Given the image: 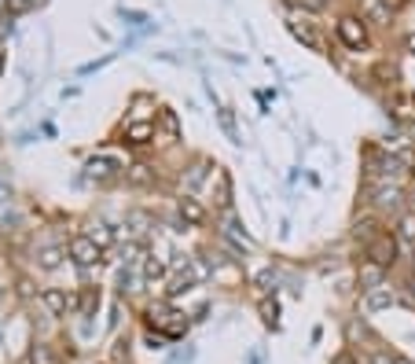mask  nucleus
<instances>
[{"label":"nucleus","instance_id":"obj_16","mask_svg":"<svg viewBox=\"0 0 415 364\" xmlns=\"http://www.w3.org/2000/svg\"><path fill=\"white\" fill-rule=\"evenodd\" d=\"M88 239H92L96 246H107L114 236H111V228H107V225H92V232H88Z\"/></svg>","mask_w":415,"mask_h":364},{"label":"nucleus","instance_id":"obj_21","mask_svg":"<svg viewBox=\"0 0 415 364\" xmlns=\"http://www.w3.org/2000/svg\"><path fill=\"white\" fill-rule=\"evenodd\" d=\"M220 125H225V133L239 144V133H236V122H231V111H220Z\"/></svg>","mask_w":415,"mask_h":364},{"label":"nucleus","instance_id":"obj_23","mask_svg":"<svg viewBox=\"0 0 415 364\" xmlns=\"http://www.w3.org/2000/svg\"><path fill=\"white\" fill-rule=\"evenodd\" d=\"M162 125H165V129H170V133H173V136L180 133V125H177V114H173V111H162Z\"/></svg>","mask_w":415,"mask_h":364},{"label":"nucleus","instance_id":"obj_2","mask_svg":"<svg viewBox=\"0 0 415 364\" xmlns=\"http://www.w3.org/2000/svg\"><path fill=\"white\" fill-rule=\"evenodd\" d=\"M393 258H397V243L390 239V236H375L371 243H368V262H375V265H393Z\"/></svg>","mask_w":415,"mask_h":364},{"label":"nucleus","instance_id":"obj_28","mask_svg":"<svg viewBox=\"0 0 415 364\" xmlns=\"http://www.w3.org/2000/svg\"><path fill=\"white\" fill-rule=\"evenodd\" d=\"M397 364H412V361H405V357H397Z\"/></svg>","mask_w":415,"mask_h":364},{"label":"nucleus","instance_id":"obj_11","mask_svg":"<svg viewBox=\"0 0 415 364\" xmlns=\"http://www.w3.org/2000/svg\"><path fill=\"white\" fill-rule=\"evenodd\" d=\"M180 217L191 221V225H202V221H206V210H202L195 199H180Z\"/></svg>","mask_w":415,"mask_h":364},{"label":"nucleus","instance_id":"obj_14","mask_svg":"<svg viewBox=\"0 0 415 364\" xmlns=\"http://www.w3.org/2000/svg\"><path fill=\"white\" fill-rule=\"evenodd\" d=\"M63 262V251L59 246H48V251H41V269H56Z\"/></svg>","mask_w":415,"mask_h":364},{"label":"nucleus","instance_id":"obj_19","mask_svg":"<svg viewBox=\"0 0 415 364\" xmlns=\"http://www.w3.org/2000/svg\"><path fill=\"white\" fill-rule=\"evenodd\" d=\"M228 195H231L228 173H220V177H217V203H220V206H228Z\"/></svg>","mask_w":415,"mask_h":364},{"label":"nucleus","instance_id":"obj_24","mask_svg":"<svg viewBox=\"0 0 415 364\" xmlns=\"http://www.w3.org/2000/svg\"><path fill=\"white\" fill-rule=\"evenodd\" d=\"M323 4L327 0H302V8H309V11H323Z\"/></svg>","mask_w":415,"mask_h":364},{"label":"nucleus","instance_id":"obj_15","mask_svg":"<svg viewBox=\"0 0 415 364\" xmlns=\"http://www.w3.org/2000/svg\"><path fill=\"white\" fill-rule=\"evenodd\" d=\"M144 276H147V280L165 276V262H158V258H147V262H144Z\"/></svg>","mask_w":415,"mask_h":364},{"label":"nucleus","instance_id":"obj_6","mask_svg":"<svg viewBox=\"0 0 415 364\" xmlns=\"http://www.w3.org/2000/svg\"><path fill=\"white\" fill-rule=\"evenodd\" d=\"M151 136H154V125H151V122H133V125L125 129V140H129V144H147Z\"/></svg>","mask_w":415,"mask_h":364},{"label":"nucleus","instance_id":"obj_8","mask_svg":"<svg viewBox=\"0 0 415 364\" xmlns=\"http://www.w3.org/2000/svg\"><path fill=\"white\" fill-rule=\"evenodd\" d=\"M364 19L386 26L390 22V4H382V0H364Z\"/></svg>","mask_w":415,"mask_h":364},{"label":"nucleus","instance_id":"obj_10","mask_svg":"<svg viewBox=\"0 0 415 364\" xmlns=\"http://www.w3.org/2000/svg\"><path fill=\"white\" fill-rule=\"evenodd\" d=\"M44 306H48L56 317H63V313L70 309V298L63 294V291H56V287H51V291H44Z\"/></svg>","mask_w":415,"mask_h":364},{"label":"nucleus","instance_id":"obj_9","mask_svg":"<svg viewBox=\"0 0 415 364\" xmlns=\"http://www.w3.org/2000/svg\"><path fill=\"white\" fill-rule=\"evenodd\" d=\"M114 173H118V166H114L111 159H92V162H88V177H92V180H107Z\"/></svg>","mask_w":415,"mask_h":364},{"label":"nucleus","instance_id":"obj_5","mask_svg":"<svg viewBox=\"0 0 415 364\" xmlns=\"http://www.w3.org/2000/svg\"><path fill=\"white\" fill-rule=\"evenodd\" d=\"M371 203H375V206H382V210H386V206L393 210V206L400 203V188H390V184L375 188V191H371Z\"/></svg>","mask_w":415,"mask_h":364},{"label":"nucleus","instance_id":"obj_27","mask_svg":"<svg viewBox=\"0 0 415 364\" xmlns=\"http://www.w3.org/2000/svg\"><path fill=\"white\" fill-rule=\"evenodd\" d=\"M334 364H353V354H342V357L334 361Z\"/></svg>","mask_w":415,"mask_h":364},{"label":"nucleus","instance_id":"obj_4","mask_svg":"<svg viewBox=\"0 0 415 364\" xmlns=\"http://www.w3.org/2000/svg\"><path fill=\"white\" fill-rule=\"evenodd\" d=\"M390 306H393V291L386 287V283H382V287H375V291H368V298H364L368 313H379V309H390Z\"/></svg>","mask_w":415,"mask_h":364},{"label":"nucleus","instance_id":"obj_17","mask_svg":"<svg viewBox=\"0 0 415 364\" xmlns=\"http://www.w3.org/2000/svg\"><path fill=\"white\" fill-rule=\"evenodd\" d=\"M261 320L268 324V328H276L279 324V306L276 302H261Z\"/></svg>","mask_w":415,"mask_h":364},{"label":"nucleus","instance_id":"obj_20","mask_svg":"<svg viewBox=\"0 0 415 364\" xmlns=\"http://www.w3.org/2000/svg\"><path fill=\"white\" fill-rule=\"evenodd\" d=\"M129 180H133V184H147V180H151V166H133V170H129Z\"/></svg>","mask_w":415,"mask_h":364},{"label":"nucleus","instance_id":"obj_18","mask_svg":"<svg viewBox=\"0 0 415 364\" xmlns=\"http://www.w3.org/2000/svg\"><path fill=\"white\" fill-rule=\"evenodd\" d=\"M30 357H33V364H56V354H51L48 346H41V342L33 346V354H30Z\"/></svg>","mask_w":415,"mask_h":364},{"label":"nucleus","instance_id":"obj_22","mask_svg":"<svg viewBox=\"0 0 415 364\" xmlns=\"http://www.w3.org/2000/svg\"><path fill=\"white\" fill-rule=\"evenodd\" d=\"M254 283H257L261 291H268V283H276V272H272V269H261V272L254 276Z\"/></svg>","mask_w":415,"mask_h":364},{"label":"nucleus","instance_id":"obj_26","mask_svg":"<svg viewBox=\"0 0 415 364\" xmlns=\"http://www.w3.org/2000/svg\"><path fill=\"white\" fill-rule=\"evenodd\" d=\"M8 8L11 11H26V8H30V0H8Z\"/></svg>","mask_w":415,"mask_h":364},{"label":"nucleus","instance_id":"obj_29","mask_svg":"<svg viewBox=\"0 0 415 364\" xmlns=\"http://www.w3.org/2000/svg\"><path fill=\"white\" fill-rule=\"evenodd\" d=\"M412 56H415V37H412Z\"/></svg>","mask_w":415,"mask_h":364},{"label":"nucleus","instance_id":"obj_7","mask_svg":"<svg viewBox=\"0 0 415 364\" xmlns=\"http://www.w3.org/2000/svg\"><path fill=\"white\" fill-rule=\"evenodd\" d=\"M360 287H364V291H375V287H382V265L368 262L364 269H360Z\"/></svg>","mask_w":415,"mask_h":364},{"label":"nucleus","instance_id":"obj_13","mask_svg":"<svg viewBox=\"0 0 415 364\" xmlns=\"http://www.w3.org/2000/svg\"><path fill=\"white\" fill-rule=\"evenodd\" d=\"M397 232H400V239H408V243H415V214H405V217H400V225H397Z\"/></svg>","mask_w":415,"mask_h":364},{"label":"nucleus","instance_id":"obj_3","mask_svg":"<svg viewBox=\"0 0 415 364\" xmlns=\"http://www.w3.org/2000/svg\"><path fill=\"white\" fill-rule=\"evenodd\" d=\"M70 258L77 265H96L99 262V246L88 239V236H74L70 239Z\"/></svg>","mask_w":415,"mask_h":364},{"label":"nucleus","instance_id":"obj_25","mask_svg":"<svg viewBox=\"0 0 415 364\" xmlns=\"http://www.w3.org/2000/svg\"><path fill=\"white\" fill-rule=\"evenodd\" d=\"M371 364H397V357H390V354H375Z\"/></svg>","mask_w":415,"mask_h":364},{"label":"nucleus","instance_id":"obj_1","mask_svg":"<svg viewBox=\"0 0 415 364\" xmlns=\"http://www.w3.org/2000/svg\"><path fill=\"white\" fill-rule=\"evenodd\" d=\"M339 37L349 45V48H364L368 45V30H364V19H353V15H345L339 22Z\"/></svg>","mask_w":415,"mask_h":364},{"label":"nucleus","instance_id":"obj_12","mask_svg":"<svg viewBox=\"0 0 415 364\" xmlns=\"http://www.w3.org/2000/svg\"><path fill=\"white\" fill-rule=\"evenodd\" d=\"M287 26H291V33L298 37V41H305L309 48H320V41H316V33H313V30H309V26H302V22H294V19H291Z\"/></svg>","mask_w":415,"mask_h":364}]
</instances>
